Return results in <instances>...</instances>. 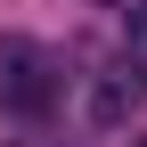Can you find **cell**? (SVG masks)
<instances>
[{
  "label": "cell",
  "instance_id": "1",
  "mask_svg": "<svg viewBox=\"0 0 147 147\" xmlns=\"http://www.w3.org/2000/svg\"><path fill=\"white\" fill-rule=\"evenodd\" d=\"M0 106L8 115H49L57 106V57L41 41H25V33L0 41Z\"/></svg>",
  "mask_w": 147,
  "mask_h": 147
},
{
  "label": "cell",
  "instance_id": "2",
  "mask_svg": "<svg viewBox=\"0 0 147 147\" xmlns=\"http://www.w3.org/2000/svg\"><path fill=\"white\" fill-rule=\"evenodd\" d=\"M139 147H147V139H139Z\"/></svg>",
  "mask_w": 147,
  "mask_h": 147
}]
</instances>
